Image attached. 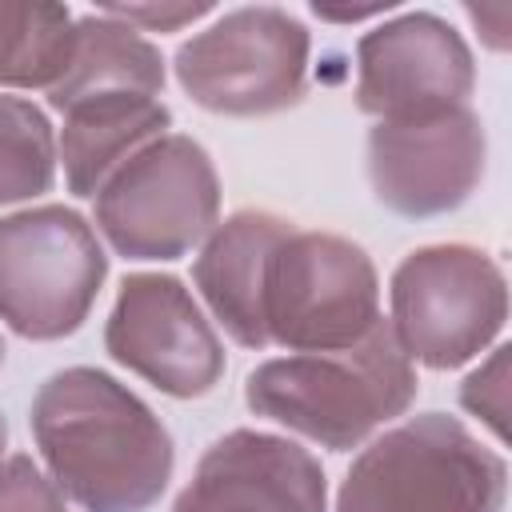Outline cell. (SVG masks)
<instances>
[{"mask_svg":"<svg viewBox=\"0 0 512 512\" xmlns=\"http://www.w3.org/2000/svg\"><path fill=\"white\" fill-rule=\"evenodd\" d=\"M40 468L80 512H148L176 468L164 420L116 376L52 372L28 408Z\"/></svg>","mask_w":512,"mask_h":512,"instance_id":"6da1fadb","label":"cell"},{"mask_svg":"<svg viewBox=\"0 0 512 512\" xmlns=\"http://www.w3.org/2000/svg\"><path fill=\"white\" fill-rule=\"evenodd\" d=\"M464 12H468V20H472L476 28H492L488 40H484L488 48H496V52L508 48V32H504V28H508V4H496V8H476V4H468Z\"/></svg>","mask_w":512,"mask_h":512,"instance_id":"44dd1931","label":"cell"},{"mask_svg":"<svg viewBox=\"0 0 512 512\" xmlns=\"http://www.w3.org/2000/svg\"><path fill=\"white\" fill-rule=\"evenodd\" d=\"M4 356H8V348H4V340H0V368H4Z\"/></svg>","mask_w":512,"mask_h":512,"instance_id":"cb8c5ba5","label":"cell"},{"mask_svg":"<svg viewBox=\"0 0 512 512\" xmlns=\"http://www.w3.org/2000/svg\"><path fill=\"white\" fill-rule=\"evenodd\" d=\"M508 356H512V348L496 344L492 356L476 372H468L460 384V408L472 412L476 420H484L496 440L508 436V420H504L508 416Z\"/></svg>","mask_w":512,"mask_h":512,"instance_id":"ac0fdd59","label":"cell"},{"mask_svg":"<svg viewBox=\"0 0 512 512\" xmlns=\"http://www.w3.org/2000/svg\"><path fill=\"white\" fill-rule=\"evenodd\" d=\"M484 164L488 132L472 104L368 128V184L388 212L408 220L456 212L480 188Z\"/></svg>","mask_w":512,"mask_h":512,"instance_id":"30bf717a","label":"cell"},{"mask_svg":"<svg viewBox=\"0 0 512 512\" xmlns=\"http://www.w3.org/2000/svg\"><path fill=\"white\" fill-rule=\"evenodd\" d=\"M164 80V56L140 28L104 12H84L76 16V48L68 72L44 96L52 112H64L68 104L100 92L164 96Z\"/></svg>","mask_w":512,"mask_h":512,"instance_id":"9a60e30c","label":"cell"},{"mask_svg":"<svg viewBox=\"0 0 512 512\" xmlns=\"http://www.w3.org/2000/svg\"><path fill=\"white\" fill-rule=\"evenodd\" d=\"M392 332L412 364L432 372L476 360L508 320V280L476 244H424L408 252L388 284Z\"/></svg>","mask_w":512,"mask_h":512,"instance_id":"8992f818","label":"cell"},{"mask_svg":"<svg viewBox=\"0 0 512 512\" xmlns=\"http://www.w3.org/2000/svg\"><path fill=\"white\" fill-rule=\"evenodd\" d=\"M0 512H68V500L48 480L40 460L16 452L0 464Z\"/></svg>","mask_w":512,"mask_h":512,"instance_id":"d6986e66","label":"cell"},{"mask_svg":"<svg viewBox=\"0 0 512 512\" xmlns=\"http://www.w3.org/2000/svg\"><path fill=\"white\" fill-rule=\"evenodd\" d=\"M416 392V364L384 316L348 348L288 352L256 364L244 380V404L256 416L328 452L360 448L376 428L404 416Z\"/></svg>","mask_w":512,"mask_h":512,"instance_id":"7a4b0ae2","label":"cell"},{"mask_svg":"<svg viewBox=\"0 0 512 512\" xmlns=\"http://www.w3.org/2000/svg\"><path fill=\"white\" fill-rule=\"evenodd\" d=\"M104 352L176 400L208 396L224 376V344L184 280L132 272L104 324Z\"/></svg>","mask_w":512,"mask_h":512,"instance_id":"9c48e42d","label":"cell"},{"mask_svg":"<svg viewBox=\"0 0 512 512\" xmlns=\"http://www.w3.org/2000/svg\"><path fill=\"white\" fill-rule=\"evenodd\" d=\"M108 280L96 228L64 204L0 216V320L24 340L72 336Z\"/></svg>","mask_w":512,"mask_h":512,"instance_id":"52a82bcc","label":"cell"},{"mask_svg":"<svg viewBox=\"0 0 512 512\" xmlns=\"http://www.w3.org/2000/svg\"><path fill=\"white\" fill-rule=\"evenodd\" d=\"M96 236L124 260H180L220 224V176L208 148L164 132L128 156L92 196Z\"/></svg>","mask_w":512,"mask_h":512,"instance_id":"277c9868","label":"cell"},{"mask_svg":"<svg viewBox=\"0 0 512 512\" xmlns=\"http://www.w3.org/2000/svg\"><path fill=\"white\" fill-rule=\"evenodd\" d=\"M380 320L372 256L324 228H292L264 272V332L288 352H336Z\"/></svg>","mask_w":512,"mask_h":512,"instance_id":"ba28073f","label":"cell"},{"mask_svg":"<svg viewBox=\"0 0 512 512\" xmlns=\"http://www.w3.org/2000/svg\"><path fill=\"white\" fill-rule=\"evenodd\" d=\"M4 448H8V420H4V412H0V464L8 460V456H4Z\"/></svg>","mask_w":512,"mask_h":512,"instance_id":"603a6c76","label":"cell"},{"mask_svg":"<svg viewBox=\"0 0 512 512\" xmlns=\"http://www.w3.org/2000/svg\"><path fill=\"white\" fill-rule=\"evenodd\" d=\"M312 12L320 16V20H340V24H356V20H368V16H384V12H392V4L384 0V4H368V8H324V4H312Z\"/></svg>","mask_w":512,"mask_h":512,"instance_id":"7402d4cb","label":"cell"},{"mask_svg":"<svg viewBox=\"0 0 512 512\" xmlns=\"http://www.w3.org/2000/svg\"><path fill=\"white\" fill-rule=\"evenodd\" d=\"M508 460L464 420L420 412L348 464L332 512H504Z\"/></svg>","mask_w":512,"mask_h":512,"instance_id":"3957f363","label":"cell"},{"mask_svg":"<svg viewBox=\"0 0 512 512\" xmlns=\"http://www.w3.org/2000/svg\"><path fill=\"white\" fill-rule=\"evenodd\" d=\"M56 164L52 120L32 100L0 92V208L48 192Z\"/></svg>","mask_w":512,"mask_h":512,"instance_id":"e0dca14e","label":"cell"},{"mask_svg":"<svg viewBox=\"0 0 512 512\" xmlns=\"http://www.w3.org/2000/svg\"><path fill=\"white\" fill-rule=\"evenodd\" d=\"M472 88V48L436 12H400L356 40V108L376 120L436 116Z\"/></svg>","mask_w":512,"mask_h":512,"instance_id":"8fae6325","label":"cell"},{"mask_svg":"<svg viewBox=\"0 0 512 512\" xmlns=\"http://www.w3.org/2000/svg\"><path fill=\"white\" fill-rule=\"evenodd\" d=\"M308 56L312 36L288 8L244 4L192 32L176 48L172 72L204 112L272 116L304 100Z\"/></svg>","mask_w":512,"mask_h":512,"instance_id":"5b68a950","label":"cell"},{"mask_svg":"<svg viewBox=\"0 0 512 512\" xmlns=\"http://www.w3.org/2000/svg\"><path fill=\"white\" fill-rule=\"evenodd\" d=\"M60 116L64 128L56 136V160L64 164L68 192L80 200H92L128 156L172 128V108L160 96L140 92L84 96Z\"/></svg>","mask_w":512,"mask_h":512,"instance_id":"5bb4252c","label":"cell"},{"mask_svg":"<svg viewBox=\"0 0 512 512\" xmlns=\"http://www.w3.org/2000/svg\"><path fill=\"white\" fill-rule=\"evenodd\" d=\"M172 512H328V476L304 444L232 428L196 460Z\"/></svg>","mask_w":512,"mask_h":512,"instance_id":"7c38bea8","label":"cell"},{"mask_svg":"<svg viewBox=\"0 0 512 512\" xmlns=\"http://www.w3.org/2000/svg\"><path fill=\"white\" fill-rule=\"evenodd\" d=\"M76 16L68 4L0 0V88H52L72 60Z\"/></svg>","mask_w":512,"mask_h":512,"instance_id":"2e32d148","label":"cell"},{"mask_svg":"<svg viewBox=\"0 0 512 512\" xmlns=\"http://www.w3.org/2000/svg\"><path fill=\"white\" fill-rule=\"evenodd\" d=\"M296 224L268 208H240L224 216L192 260V280L212 320L240 348H268L264 332V272L276 244Z\"/></svg>","mask_w":512,"mask_h":512,"instance_id":"4fadbf2b","label":"cell"},{"mask_svg":"<svg viewBox=\"0 0 512 512\" xmlns=\"http://www.w3.org/2000/svg\"><path fill=\"white\" fill-rule=\"evenodd\" d=\"M96 12L104 16H116L140 32H176L184 24H196L200 16L212 12L208 0H196V4H100Z\"/></svg>","mask_w":512,"mask_h":512,"instance_id":"ffe728a7","label":"cell"}]
</instances>
